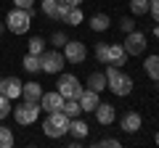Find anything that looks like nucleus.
Wrapping results in <instances>:
<instances>
[{
    "label": "nucleus",
    "instance_id": "obj_37",
    "mask_svg": "<svg viewBox=\"0 0 159 148\" xmlns=\"http://www.w3.org/2000/svg\"><path fill=\"white\" fill-rule=\"evenodd\" d=\"M0 93H3V80H0Z\"/></svg>",
    "mask_w": 159,
    "mask_h": 148
},
{
    "label": "nucleus",
    "instance_id": "obj_17",
    "mask_svg": "<svg viewBox=\"0 0 159 148\" xmlns=\"http://www.w3.org/2000/svg\"><path fill=\"white\" fill-rule=\"evenodd\" d=\"M88 87L101 95V93L106 90V74H103V72H93L90 77H88Z\"/></svg>",
    "mask_w": 159,
    "mask_h": 148
},
{
    "label": "nucleus",
    "instance_id": "obj_16",
    "mask_svg": "<svg viewBox=\"0 0 159 148\" xmlns=\"http://www.w3.org/2000/svg\"><path fill=\"white\" fill-rule=\"evenodd\" d=\"M40 95H43V85H37V82L21 85V98L24 101H40Z\"/></svg>",
    "mask_w": 159,
    "mask_h": 148
},
{
    "label": "nucleus",
    "instance_id": "obj_26",
    "mask_svg": "<svg viewBox=\"0 0 159 148\" xmlns=\"http://www.w3.org/2000/svg\"><path fill=\"white\" fill-rule=\"evenodd\" d=\"M13 111V106H11V98L6 95V93H0V119H6L8 114Z\"/></svg>",
    "mask_w": 159,
    "mask_h": 148
},
{
    "label": "nucleus",
    "instance_id": "obj_32",
    "mask_svg": "<svg viewBox=\"0 0 159 148\" xmlns=\"http://www.w3.org/2000/svg\"><path fill=\"white\" fill-rule=\"evenodd\" d=\"M51 42H53V45H66V34H64V32H56V34H53V37H51Z\"/></svg>",
    "mask_w": 159,
    "mask_h": 148
},
{
    "label": "nucleus",
    "instance_id": "obj_27",
    "mask_svg": "<svg viewBox=\"0 0 159 148\" xmlns=\"http://www.w3.org/2000/svg\"><path fill=\"white\" fill-rule=\"evenodd\" d=\"M96 61L98 63H106L109 61V42H98V45H96Z\"/></svg>",
    "mask_w": 159,
    "mask_h": 148
},
{
    "label": "nucleus",
    "instance_id": "obj_9",
    "mask_svg": "<svg viewBox=\"0 0 159 148\" xmlns=\"http://www.w3.org/2000/svg\"><path fill=\"white\" fill-rule=\"evenodd\" d=\"M61 106H64V98H61V93H43L40 95V111H61Z\"/></svg>",
    "mask_w": 159,
    "mask_h": 148
},
{
    "label": "nucleus",
    "instance_id": "obj_12",
    "mask_svg": "<svg viewBox=\"0 0 159 148\" xmlns=\"http://www.w3.org/2000/svg\"><path fill=\"white\" fill-rule=\"evenodd\" d=\"M93 114H96L98 124H111V122H114V116H117V111H114V106H111V103H98Z\"/></svg>",
    "mask_w": 159,
    "mask_h": 148
},
{
    "label": "nucleus",
    "instance_id": "obj_7",
    "mask_svg": "<svg viewBox=\"0 0 159 148\" xmlns=\"http://www.w3.org/2000/svg\"><path fill=\"white\" fill-rule=\"evenodd\" d=\"M122 45H125L127 56H141V53L146 50V34L138 32V29H133V32H127V37H125Z\"/></svg>",
    "mask_w": 159,
    "mask_h": 148
},
{
    "label": "nucleus",
    "instance_id": "obj_4",
    "mask_svg": "<svg viewBox=\"0 0 159 148\" xmlns=\"http://www.w3.org/2000/svg\"><path fill=\"white\" fill-rule=\"evenodd\" d=\"M64 63H66V58L58 50H43L40 53V72H45V74H61Z\"/></svg>",
    "mask_w": 159,
    "mask_h": 148
},
{
    "label": "nucleus",
    "instance_id": "obj_29",
    "mask_svg": "<svg viewBox=\"0 0 159 148\" xmlns=\"http://www.w3.org/2000/svg\"><path fill=\"white\" fill-rule=\"evenodd\" d=\"M69 3H64V0H58V8H56V16L53 19H58V21H64V19H66V13H69Z\"/></svg>",
    "mask_w": 159,
    "mask_h": 148
},
{
    "label": "nucleus",
    "instance_id": "obj_30",
    "mask_svg": "<svg viewBox=\"0 0 159 148\" xmlns=\"http://www.w3.org/2000/svg\"><path fill=\"white\" fill-rule=\"evenodd\" d=\"M148 13H151L154 21L159 24V0H148Z\"/></svg>",
    "mask_w": 159,
    "mask_h": 148
},
{
    "label": "nucleus",
    "instance_id": "obj_15",
    "mask_svg": "<svg viewBox=\"0 0 159 148\" xmlns=\"http://www.w3.org/2000/svg\"><path fill=\"white\" fill-rule=\"evenodd\" d=\"M21 85L24 82L19 80V77H8V80H3V93H6L8 98H21Z\"/></svg>",
    "mask_w": 159,
    "mask_h": 148
},
{
    "label": "nucleus",
    "instance_id": "obj_14",
    "mask_svg": "<svg viewBox=\"0 0 159 148\" xmlns=\"http://www.w3.org/2000/svg\"><path fill=\"white\" fill-rule=\"evenodd\" d=\"M125 61H127L125 45H109V61L106 63H111V66H125Z\"/></svg>",
    "mask_w": 159,
    "mask_h": 148
},
{
    "label": "nucleus",
    "instance_id": "obj_5",
    "mask_svg": "<svg viewBox=\"0 0 159 148\" xmlns=\"http://www.w3.org/2000/svg\"><path fill=\"white\" fill-rule=\"evenodd\" d=\"M37 116H40V101H24L21 106L13 108V119L19 124H32V122H37Z\"/></svg>",
    "mask_w": 159,
    "mask_h": 148
},
{
    "label": "nucleus",
    "instance_id": "obj_11",
    "mask_svg": "<svg viewBox=\"0 0 159 148\" xmlns=\"http://www.w3.org/2000/svg\"><path fill=\"white\" fill-rule=\"evenodd\" d=\"M77 101H80V106H82V111H88V114H90V111H96V106L101 103V98H98L96 90H90V87H88V90H82V95H80Z\"/></svg>",
    "mask_w": 159,
    "mask_h": 148
},
{
    "label": "nucleus",
    "instance_id": "obj_24",
    "mask_svg": "<svg viewBox=\"0 0 159 148\" xmlns=\"http://www.w3.org/2000/svg\"><path fill=\"white\" fill-rule=\"evenodd\" d=\"M13 146V132L6 124H0V148H11Z\"/></svg>",
    "mask_w": 159,
    "mask_h": 148
},
{
    "label": "nucleus",
    "instance_id": "obj_39",
    "mask_svg": "<svg viewBox=\"0 0 159 148\" xmlns=\"http://www.w3.org/2000/svg\"><path fill=\"white\" fill-rule=\"evenodd\" d=\"M157 90H159V80H157Z\"/></svg>",
    "mask_w": 159,
    "mask_h": 148
},
{
    "label": "nucleus",
    "instance_id": "obj_18",
    "mask_svg": "<svg viewBox=\"0 0 159 148\" xmlns=\"http://www.w3.org/2000/svg\"><path fill=\"white\" fill-rule=\"evenodd\" d=\"M143 72L148 74V80L157 82L159 80V56H148L146 61H143Z\"/></svg>",
    "mask_w": 159,
    "mask_h": 148
},
{
    "label": "nucleus",
    "instance_id": "obj_19",
    "mask_svg": "<svg viewBox=\"0 0 159 148\" xmlns=\"http://www.w3.org/2000/svg\"><path fill=\"white\" fill-rule=\"evenodd\" d=\"M61 111L69 116V119H74V116L82 114V106H80L77 98H66V101H64V106H61Z\"/></svg>",
    "mask_w": 159,
    "mask_h": 148
},
{
    "label": "nucleus",
    "instance_id": "obj_36",
    "mask_svg": "<svg viewBox=\"0 0 159 148\" xmlns=\"http://www.w3.org/2000/svg\"><path fill=\"white\" fill-rule=\"evenodd\" d=\"M154 34H157V40H159V24H157V27H154Z\"/></svg>",
    "mask_w": 159,
    "mask_h": 148
},
{
    "label": "nucleus",
    "instance_id": "obj_22",
    "mask_svg": "<svg viewBox=\"0 0 159 148\" xmlns=\"http://www.w3.org/2000/svg\"><path fill=\"white\" fill-rule=\"evenodd\" d=\"M24 69H27L29 74L40 72V56H32V53H27V56H24Z\"/></svg>",
    "mask_w": 159,
    "mask_h": 148
},
{
    "label": "nucleus",
    "instance_id": "obj_8",
    "mask_svg": "<svg viewBox=\"0 0 159 148\" xmlns=\"http://www.w3.org/2000/svg\"><path fill=\"white\" fill-rule=\"evenodd\" d=\"M64 58H66L69 63H82L88 58V50H85V45L80 40H66V45H64Z\"/></svg>",
    "mask_w": 159,
    "mask_h": 148
},
{
    "label": "nucleus",
    "instance_id": "obj_40",
    "mask_svg": "<svg viewBox=\"0 0 159 148\" xmlns=\"http://www.w3.org/2000/svg\"><path fill=\"white\" fill-rule=\"evenodd\" d=\"M0 32H3V24H0Z\"/></svg>",
    "mask_w": 159,
    "mask_h": 148
},
{
    "label": "nucleus",
    "instance_id": "obj_31",
    "mask_svg": "<svg viewBox=\"0 0 159 148\" xmlns=\"http://www.w3.org/2000/svg\"><path fill=\"white\" fill-rule=\"evenodd\" d=\"M119 27H122V32H133V29H135V24H133V19L130 16H125V19H122V21H119Z\"/></svg>",
    "mask_w": 159,
    "mask_h": 148
},
{
    "label": "nucleus",
    "instance_id": "obj_33",
    "mask_svg": "<svg viewBox=\"0 0 159 148\" xmlns=\"http://www.w3.org/2000/svg\"><path fill=\"white\" fill-rule=\"evenodd\" d=\"M13 6H16V8H24V11H29V8H34V0H13Z\"/></svg>",
    "mask_w": 159,
    "mask_h": 148
},
{
    "label": "nucleus",
    "instance_id": "obj_10",
    "mask_svg": "<svg viewBox=\"0 0 159 148\" xmlns=\"http://www.w3.org/2000/svg\"><path fill=\"white\" fill-rule=\"evenodd\" d=\"M119 124H122V130L125 132H130V135H135L138 130H141V124H143V119H141V114L138 111H127L122 119H119Z\"/></svg>",
    "mask_w": 159,
    "mask_h": 148
},
{
    "label": "nucleus",
    "instance_id": "obj_28",
    "mask_svg": "<svg viewBox=\"0 0 159 148\" xmlns=\"http://www.w3.org/2000/svg\"><path fill=\"white\" fill-rule=\"evenodd\" d=\"M56 8H58V0H43V13L45 16H56Z\"/></svg>",
    "mask_w": 159,
    "mask_h": 148
},
{
    "label": "nucleus",
    "instance_id": "obj_25",
    "mask_svg": "<svg viewBox=\"0 0 159 148\" xmlns=\"http://www.w3.org/2000/svg\"><path fill=\"white\" fill-rule=\"evenodd\" d=\"M130 11L135 13V16L148 13V0H130Z\"/></svg>",
    "mask_w": 159,
    "mask_h": 148
},
{
    "label": "nucleus",
    "instance_id": "obj_23",
    "mask_svg": "<svg viewBox=\"0 0 159 148\" xmlns=\"http://www.w3.org/2000/svg\"><path fill=\"white\" fill-rule=\"evenodd\" d=\"M29 53H32V56H40V53L45 50V40H43V37H29Z\"/></svg>",
    "mask_w": 159,
    "mask_h": 148
},
{
    "label": "nucleus",
    "instance_id": "obj_13",
    "mask_svg": "<svg viewBox=\"0 0 159 148\" xmlns=\"http://www.w3.org/2000/svg\"><path fill=\"white\" fill-rule=\"evenodd\" d=\"M69 135L74 137V140H82V137H88V132H90V127L85 124V122L80 119V116H74V119H69Z\"/></svg>",
    "mask_w": 159,
    "mask_h": 148
},
{
    "label": "nucleus",
    "instance_id": "obj_20",
    "mask_svg": "<svg viewBox=\"0 0 159 148\" xmlns=\"http://www.w3.org/2000/svg\"><path fill=\"white\" fill-rule=\"evenodd\" d=\"M109 24H111V21H109L106 13H96V16H90V29H93V32H106Z\"/></svg>",
    "mask_w": 159,
    "mask_h": 148
},
{
    "label": "nucleus",
    "instance_id": "obj_35",
    "mask_svg": "<svg viewBox=\"0 0 159 148\" xmlns=\"http://www.w3.org/2000/svg\"><path fill=\"white\" fill-rule=\"evenodd\" d=\"M64 3H69V6H80V3H85V0H64Z\"/></svg>",
    "mask_w": 159,
    "mask_h": 148
},
{
    "label": "nucleus",
    "instance_id": "obj_38",
    "mask_svg": "<svg viewBox=\"0 0 159 148\" xmlns=\"http://www.w3.org/2000/svg\"><path fill=\"white\" fill-rule=\"evenodd\" d=\"M157 146H159V132H157Z\"/></svg>",
    "mask_w": 159,
    "mask_h": 148
},
{
    "label": "nucleus",
    "instance_id": "obj_3",
    "mask_svg": "<svg viewBox=\"0 0 159 148\" xmlns=\"http://www.w3.org/2000/svg\"><path fill=\"white\" fill-rule=\"evenodd\" d=\"M6 27L13 34H27V29L32 27V11H24V8H13L6 16Z\"/></svg>",
    "mask_w": 159,
    "mask_h": 148
},
{
    "label": "nucleus",
    "instance_id": "obj_21",
    "mask_svg": "<svg viewBox=\"0 0 159 148\" xmlns=\"http://www.w3.org/2000/svg\"><path fill=\"white\" fill-rule=\"evenodd\" d=\"M82 11H80V6H72L69 8V13H66V19H64V24H69V27H80L82 24Z\"/></svg>",
    "mask_w": 159,
    "mask_h": 148
},
{
    "label": "nucleus",
    "instance_id": "obj_34",
    "mask_svg": "<svg viewBox=\"0 0 159 148\" xmlns=\"http://www.w3.org/2000/svg\"><path fill=\"white\" fill-rule=\"evenodd\" d=\"M98 146H106V148H119V140H117V137H103V140L98 143Z\"/></svg>",
    "mask_w": 159,
    "mask_h": 148
},
{
    "label": "nucleus",
    "instance_id": "obj_6",
    "mask_svg": "<svg viewBox=\"0 0 159 148\" xmlns=\"http://www.w3.org/2000/svg\"><path fill=\"white\" fill-rule=\"evenodd\" d=\"M82 90H85V87H80V80L74 74H61V77H58V93H61L64 101H66V98H80Z\"/></svg>",
    "mask_w": 159,
    "mask_h": 148
},
{
    "label": "nucleus",
    "instance_id": "obj_2",
    "mask_svg": "<svg viewBox=\"0 0 159 148\" xmlns=\"http://www.w3.org/2000/svg\"><path fill=\"white\" fill-rule=\"evenodd\" d=\"M69 130V116L64 114V111H48L45 122H43V132H45L48 137H64Z\"/></svg>",
    "mask_w": 159,
    "mask_h": 148
},
{
    "label": "nucleus",
    "instance_id": "obj_1",
    "mask_svg": "<svg viewBox=\"0 0 159 148\" xmlns=\"http://www.w3.org/2000/svg\"><path fill=\"white\" fill-rule=\"evenodd\" d=\"M106 90H111L114 95H119V98H125V95H130L133 93V77L130 74H125V72H119V66H111V63H106Z\"/></svg>",
    "mask_w": 159,
    "mask_h": 148
}]
</instances>
